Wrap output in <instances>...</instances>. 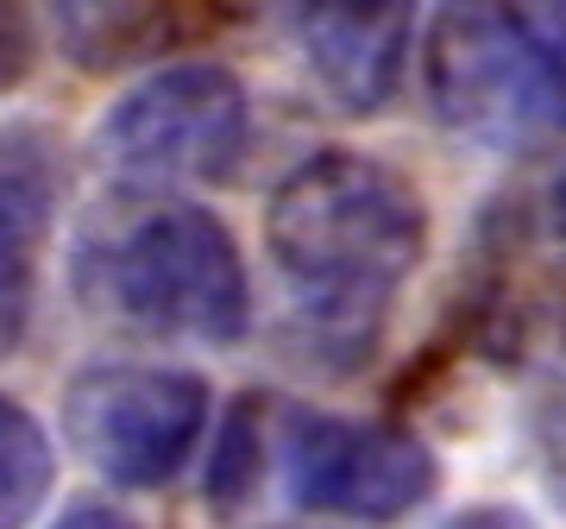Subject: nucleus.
I'll return each mask as SVG.
<instances>
[{"label":"nucleus","mask_w":566,"mask_h":529,"mask_svg":"<svg viewBox=\"0 0 566 529\" xmlns=\"http://www.w3.org/2000/svg\"><path fill=\"white\" fill-rule=\"evenodd\" d=\"M264 252L308 328V360H359L428 259V203L397 164L327 145L277 177Z\"/></svg>","instance_id":"1"},{"label":"nucleus","mask_w":566,"mask_h":529,"mask_svg":"<svg viewBox=\"0 0 566 529\" xmlns=\"http://www.w3.org/2000/svg\"><path fill=\"white\" fill-rule=\"evenodd\" d=\"M422 95L453 139L497 158H528L566 139V58L528 0H434Z\"/></svg>","instance_id":"2"},{"label":"nucleus","mask_w":566,"mask_h":529,"mask_svg":"<svg viewBox=\"0 0 566 529\" xmlns=\"http://www.w3.org/2000/svg\"><path fill=\"white\" fill-rule=\"evenodd\" d=\"M82 278L107 322L151 341L233 346L252 328L240 240L202 203H145L88 252Z\"/></svg>","instance_id":"3"},{"label":"nucleus","mask_w":566,"mask_h":529,"mask_svg":"<svg viewBox=\"0 0 566 529\" xmlns=\"http://www.w3.org/2000/svg\"><path fill=\"white\" fill-rule=\"evenodd\" d=\"M252 145V102L227 63H170L133 82L95 121V164L133 189L221 184Z\"/></svg>","instance_id":"4"},{"label":"nucleus","mask_w":566,"mask_h":529,"mask_svg":"<svg viewBox=\"0 0 566 529\" xmlns=\"http://www.w3.org/2000/svg\"><path fill=\"white\" fill-rule=\"evenodd\" d=\"M214 416V391L182 366H88L63 385V442L126 491L170 486Z\"/></svg>","instance_id":"5"},{"label":"nucleus","mask_w":566,"mask_h":529,"mask_svg":"<svg viewBox=\"0 0 566 529\" xmlns=\"http://www.w3.org/2000/svg\"><path fill=\"white\" fill-rule=\"evenodd\" d=\"M441 486L434 448L403 423L296 409L283 423V491L308 517L346 523H403Z\"/></svg>","instance_id":"6"},{"label":"nucleus","mask_w":566,"mask_h":529,"mask_svg":"<svg viewBox=\"0 0 566 529\" xmlns=\"http://www.w3.org/2000/svg\"><path fill=\"white\" fill-rule=\"evenodd\" d=\"M422 0H290L308 76L340 114H385L409 76Z\"/></svg>","instance_id":"7"},{"label":"nucleus","mask_w":566,"mask_h":529,"mask_svg":"<svg viewBox=\"0 0 566 529\" xmlns=\"http://www.w3.org/2000/svg\"><path fill=\"white\" fill-rule=\"evenodd\" d=\"M63 208V145L51 126H0V360L25 341L39 259Z\"/></svg>","instance_id":"8"},{"label":"nucleus","mask_w":566,"mask_h":529,"mask_svg":"<svg viewBox=\"0 0 566 529\" xmlns=\"http://www.w3.org/2000/svg\"><path fill=\"white\" fill-rule=\"evenodd\" d=\"M44 20L82 76H114L177 39V0H44Z\"/></svg>","instance_id":"9"},{"label":"nucleus","mask_w":566,"mask_h":529,"mask_svg":"<svg viewBox=\"0 0 566 529\" xmlns=\"http://www.w3.org/2000/svg\"><path fill=\"white\" fill-rule=\"evenodd\" d=\"M264 391H240L227 416L214 423V448H208L202 498L214 517H240L264 486Z\"/></svg>","instance_id":"10"},{"label":"nucleus","mask_w":566,"mask_h":529,"mask_svg":"<svg viewBox=\"0 0 566 529\" xmlns=\"http://www.w3.org/2000/svg\"><path fill=\"white\" fill-rule=\"evenodd\" d=\"M57 486V448L20 397L0 391V529H25Z\"/></svg>","instance_id":"11"},{"label":"nucleus","mask_w":566,"mask_h":529,"mask_svg":"<svg viewBox=\"0 0 566 529\" xmlns=\"http://www.w3.org/2000/svg\"><path fill=\"white\" fill-rule=\"evenodd\" d=\"M523 448L542 498L566 517V372H542L523 397Z\"/></svg>","instance_id":"12"},{"label":"nucleus","mask_w":566,"mask_h":529,"mask_svg":"<svg viewBox=\"0 0 566 529\" xmlns=\"http://www.w3.org/2000/svg\"><path fill=\"white\" fill-rule=\"evenodd\" d=\"M39 70V13L32 0H0V95L25 89Z\"/></svg>","instance_id":"13"},{"label":"nucleus","mask_w":566,"mask_h":529,"mask_svg":"<svg viewBox=\"0 0 566 529\" xmlns=\"http://www.w3.org/2000/svg\"><path fill=\"white\" fill-rule=\"evenodd\" d=\"M441 529H542V517L528 505H510V498H472L453 517H441Z\"/></svg>","instance_id":"14"},{"label":"nucleus","mask_w":566,"mask_h":529,"mask_svg":"<svg viewBox=\"0 0 566 529\" xmlns=\"http://www.w3.org/2000/svg\"><path fill=\"white\" fill-rule=\"evenodd\" d=\"M51 529H139L133 517H126L114 498H95V491H82V498H70V505L51 517Z\"/></svg>","instance_id":"15"},{"label":"nucleus","mask_w":566,"mask_h":529,"mask_svg":"<svg viewBox=\"0 0 566 529\" xmlns=\"http://www.w3.org/2000/svg\"><path fill=\"white\" fill-rule=\"evenodd\" d=\"M542 227H547V240L566 252V170L547 184V196H542Z\"/></svg>","instance_id":"16"},{"label":"nucleus","mask_w":566,"mask_h":529,"mask_svg":"<svg viewBox=\"0 0 566 529\" xmlns=\"http://www.w3.org/2000/svg\"><path fill=\"white\" fill-rule=\"evenodd\" d=\"M528 13L542 20V32L554 39V51L566 58V0H528Z\"/></svg>","instance_id":"17"},{"label":"nucleus","mask_w":566,"mask_h":529,"mask_svg":"<svg viewBox=\"0 0 566 529\" xmlns=\"http://www.w3.org/2000/svg\"><path fill=\"white\" fill-rule=\"evenodd\" d=\"M560 346H566V303H560Z\"/></svg>","instance_id":"18"},{"label":"nucleus","mask_w":566,"mask_h":529,"mask_svg":"<svg viewBox=\"0 0 566 529\" xmlns=\"http://www.w3.org/2000/svg\"><path fill=\"white\" fill-rule=\"evenodd\" d=\"M283 529H296V523H283Z\"/></svg>","instance_id":"19"}]
</instances>
